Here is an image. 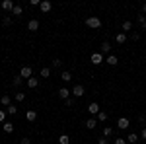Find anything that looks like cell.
<instances>
[{
	"label": "cell",
	"mask_w": 146,
	"mask_h": 144,
	"mask_svg": "<svg viewBox=\"0 0 146 144\" xmlns=\"http://www.w3.org/2000/svg\"><path fill=\"white\" fill-rule=\"evenodd\" d=\"M142 14H144V16H146V2H144V4H142Z\"/></svg>",
	"instance_id": "39"
},
{
	"label": "cell",
	"mask_w": 146,
	"mask_h": 144,
	"mask_svg": "<svg viewBox=\"0 0 146 144\" xmlns=\"http://www.w3.org/2000/svg\"><path fill=\"white\" fill-rule=\"evenodd\" d=\"M111 134H113V129H111V127H105V129H103V136H105V138H109Z\"/></svg>",
	"instance_id": "28"
},
{
	"label": "cell",
	"mask_w": 146,
	"mask_h": 144,
	"mask_svg": "<svg viewBox=\"0 0 146 144\" xmlns=\"http://www.w3.org/2000/svg\"><path fill=\"white\" fill-rule=\"evenodd\" d=\"M20 144H31V140H29V138H22V142Z\"/></svg>",
	"instance_id": "38"
},
{
	"label": "cell",
	"mask_w": 146,
	"mask_h": 144,
	"mask_svg": "<svg viewBox=\"0 0 146 144\" xmlns=\"http://www.w3.org/2000/svg\"><path fill=\"white\" fill-rule=\"evenodd\" d=\"M51 76V68H41V78H49Z\"/></svg>",
	"instance_id": "27"
},
{
	"label": "cell",
	"mask_w": 146,
	"mask_h": 144,
	"mask_svg": "<svg viewBox=\"0 0 146 144\" xmlns=\"http://www.w3.org/2000/svg\"><path fill=\"white\" fill-rule=\"evenodd\" d=\"M90 60H92V64H96V66H100V64H103V62H105V58H103V55H101V53H94V55L90 56Z\"/></svg>",
	"instance_id": "2"
},
{
	"label": "cell",
	"mask_w": 146,
	"mask_h": 144,
	"mask_svg": "<svg viewBox=\"0 0 146 144\" xmlns=\"http://www.w3.org/2000/svg\"><path fill=\"white\" fill-rule=\"evenodd\" d=\"M2 131H4L6 134H12L14 133V123H8V121L2 123Z\"/></svg>",
	"instance_id": "11"
},
{
	"label": "cell",
	"mask_w": 146,
	"mask_h": 144,
	"mask_svg": "<svg viewBox=\"0 0 146 144\" xmlns=\"http://www.w3.org/2000/svg\"><path fill=\"white\" fill-rule=\"evenodd\" d=\"M84 125H86V129H90V131H94V129L98 127V119H96V117H90V119H88V121L84 123Z\"/></svg>",
	"instance_id": "10"
},
{
	"label": "cell",
	"mask_w": 146,
	"mask_h": 144,
	"mask_svg": "<svg viewBox=\"0 0 146 144\" xmlns=\"http://www.w3.org/2000/svg\"><path fill=\"white\" fill-rule=\"evenodd\" d=\"M121 27H123V33L133 31V22H129V20H127V22H123V25H121Z\"/></svg>",
	"instance_id": "21"
},
{
	"label": "cell",
	"mask_w": 146,
	"mask_h": 144,
	"mask_svg": "<svg viewBox=\"0 0 146 144\" xmlns=\"http://www.w3.org/2000/svg\"><path fill=\"white\" fill-rule=\"evenodd\" d=\"M14 6H16V4H14L12 0H4V2L0 4V8H2V10H6V12H12V10H14Z\"/></svg>",
	"instance_id": "9"
},
{
	"label": "cell",
	"mask_w": 146,
	"mask_h": 144,
	"mask_svg": "<svg viewBox=\"0 0 146 144\" xmlns=\"http://www.w3.org/2000/svg\"><path fill=\"white\" fill-rule=\"evenodd\" d=\"M64 103H66V107H74V105H76V100H74V98H68Z\"/></svg>",
	"instance_id": "31"
},
{
	"label": "cell",
	"mask_w": 146,
	"mask_h": 144,
	"mask_svg": "<svg viewBox=\"0 0 146 144\" xmlns=\"http://www.w3.org/2000/svg\"><path fill=\"white\" fill-rule=\"evenodd\" d=\"M140 138H142V140H146V127L142 129V133H140Z\"/></svg>",
	"instance_id": "36"
},
{
	"label": "cell",
	"mask_w": 146,
	"mask_h": 144,
	"mask_svg": "<svg viewBox=\"0 0 146 144\" xmlns=\"http://www.w3.org/2000/svg\"><path fill=\"white\" fill-rule=\"evenodd\" d=\"M23 100H25V94H23V92H18V94H16V101H20V103H22Z\"/></svg>",
	"instance_id": "30"
},
{
	"label": "cell",
	"mask_w": 146,
	"mask_h": 144,
	"mask_svg": "<svg viewBox=\"0 0 146 144\" xmlns=\"http://www.w3.org/2000/svg\"><path fill=\"white\" fill-rule=\"evenodd\" d=\"M107 117H109V115H107V111H100V113L96 115L98 123H105V121H107Z\"/></svg>",
	"instance_id": "16"
},
{
	"label": "cell",
	"mask_w": 146,
	"mask_h": 144,
	"mask_svg": "<svg viewBox=\"0 0 146 144\" xmlns=\"http://www.w3.org/2000/svg\"><path fill=\"white\" fill-rule=\"evenodd\" d=\"M136 142H138V134L131 133L129 136H127V144H136Z\"/></svg>",
	"instance_id": "20"
},
{
	"label": "cell",
	"mask_w": 146,
	"mask_h": 144,
	"mask_svg": "<svg viewBox=\"0 0 146 144\" xmlns=\"http://www.w3.org/2000/svg\"><path fill=\"white\" fill-rule=\"evenodd\" d=\"M144 121H146V115H144Z\"/></svg>",
	"instance_id": "41"
},
{
	"label": "cell",
	"mask_w": 146,
	"mask_h": 144,
	"mask_svg": "<svg viewBox=\"0 0 146 144\" xmlns=\"http://www.w3.org/2000/svg\"><path fill=\"white\" fill-rule=\"evenodd\" d=\"M22 14H23V8L20 6V4H16L14 10H12V16H22Z\"/></svg>",
	"instance_id": "23"
},
{
	"label": "cell",
	"mask_w": 146,
	"mask_h": 144,
	"mask_svg": "<svg viewBox=\"0 0 146 144\" xmlns=\"http://www.w3.org/2000/svg\"><path fill=\"white\" fill-rule=\"evenodd\" d=\"M84 94H86V88H84L82 84H76V86L72 88V96H74V98H82Z\"/></svg>",
	"instance_id": "3"
},
{
	"label": "cell",
	"mask_w": 146,
	"mask_h": 144,
	"mask_svg": "<svg viewBox=\"0 0 146 144\" xmlns=\"http://www.w3.org/2000/svg\"><path fill=\"white\" fill-rule=\"evenodd\" d=\"M25 119H27L29 123H33L35 119H37V111H35V109H29L27 113H25Z\"/></svg>",
	"instance_id": "14"
},
{
	"label": "cell",
	"mask_w": 146,
	"mask_h": 144,
	"mask_svg": "<svg viewBox=\"0 0 146 144\" xmlns=\"http://www.w3.org/2000/svg\"><path fill=\"white\" fill-rule=\"evenodd\" d=\"M125 41H127V33H123V31H121V33H117V35H115V43L123 45Z\"/></svg>",
	"instance_id": "18"
},
{
	"label": "cell",
	"mask_w": 146,
	"mask_h": 144,
	"mask_svg": "<svg viewBox=\"0 0 146 144\" xmlns=\"http://www.w3.org/2000/svg\"><path fill=\"white\" fill-rule=\"evenodd\" d=\"M60 80H62V82H70V80H72V74H70L68 70H64V72L60 74Z\"/></svg>",
	"instance_id": "25"
},
{
	"label": "cell",
	"mask_w": 146,
	"mask_h": 144,
	"mask_svg": "<svg viewBox=\"0 0 146 144\" xmlns=\"http://www.w3.org/2000/svg\"><path fill=\"white\" fill-rule=\"evenodd\" d=\"M6 123V109H0V125Z\"/></svg>",
	"instance_id": "32"
},
{
	"label": "cell",
	"mask_w": 146,
	"mask_h": 144,
	"mask_svg": "<svg viewBox=\"0 0 146 144\" xmlns=\"http://www.w3.org/2000/svg\"><path fill=\"white\" fill-rule=\"evenodd\" d=\"M27 29L29 31H37L39 29V20H29L27 22Z\"/></svg>",
	"instance_id": "12"
},
{
	"label": "cell",
	"mask_w": 146,
	"mask_h": 144,
	"mask_svg": "<svg viewBox=\"0 0 146 144\" xmlns=\"http://www.w3.org/2000/svg\"><path fill=\"white\" fill-rule=\"evenodd\" d=\"M22 80H23V78L20 76V74H18V76H14V78H12V84H14V88H20V86H22Z\"/></svg>",
	"instance_id": "22"
},
{
	"label": "cell",
	"mask_w": 146,
	"mask_h": 144,
	"mask_svg": "<svg viewBox=\"0 0 146 144\" xmlns=\"http://www.w3.org/2000/svg\"><path fill=\"white\" fill-rule=\"evenodd\" d=\"M142 29H146V20H144V23H142Z\"/></svg>",
	"instance_id": "40"
},
{
	"label": "cell",
	"mask_w": 146,
	"mask_h": 144,
	"mask_svg": "<svg viewBox=\"0 0 146 144\" xmlns=\"http://www.w3.org/2000/svg\"><path fill=\"white\" fill-rule=\"evenodd\" d=\"M31 74H33V70H31V66H22V70H20V76L22 78H31Z\"/></svg>",
	"instance_id": "7"
},
{
	"label": "cell",
	"mask_w": 146,
	"mask_h": 144,
	"mask_svg": "<svg viewBox=\"0 0 146 144\" xmlns=\"http://www.w3.org/2000/svg\"><path fill=\"white\" fill-rule=\"evenodd\" d=\"M129 125H131V123H129V119H127V117H119V121H117V129L127 131V129H129Z\"/></svg>",
	"instance_id": "6"
},
{
	"label": "cell",
	"mask_w": 146,
	"mask_h": 144,
	"mask_svg": "<svg viewBox=\"0 0 146 144\" xmlns=\"http://www.w3.org/2000/svg\"><path fill=\"white\" fill-rule=\"evenodd\" d=\"M53 66H55V68H60V66H62V60H60V58H55V60H53Z\"/></svg>",
	"instance_id": "33"
},
{
	"label": "cell",
	"mask_w": 146,
	"mask_h": 144,
	"mask_svg": "<svg viewBox=\"0 0 146 144\" xmlns=\"http://www.w3.org/2000/svg\"><path fill=\"white\" fill-rule=\"evenodd\" d=\"M41 4V0H29V6H39Z\"/></svg>",
	"instance_id": "35"
},
{
	"label": "cell",
	"mask_w": 146,
	"mask_h": 144,
	"mask_svg": "<svg viewBox=\"0 0 146 144\" xmlns=\"http://www.w3.org/2000/svg\"><path fill=\"white\" fill-rule=\"evenodd\" d=\"M109 51H111V43H109V41H103L101 47H100V53H101V55H105V53H109Z\"/></svg>",
	"instance_id": "13"
},
{
	"label": "cell",
	"mask_w": 146,
	"mask_h": 144,
	"mask_svg": "<svg viewBox=\"0 0 146 144\" xmlns=\"http://www.w3.org/2000/svg\"><path fill=\"white\" fill-rule=\"evenodd\" d=\"M115 144H127V138H115Z\"/></svg>",
	"instance_id": "34"
},
{
	"label": "cell",
	"mask_w": 146,
	"mask_h": 144,
	"mask_svg": "<svg viewBox=\"0 0 146 144\" xmlns=\"http://www.w3.org/2000/svg\"><path fill=\"white\" fill-rule=\"evenodd\" d=\"M105 62H107L109 66H117V62H119V58H117L115 55H109L107 58H105Z\"/></svg>",
	"instance_id": "15"
},
{
	"label": "cell",
	"mask_w": 146,
	"mask_h": 144,
	"mask_svg": "<svg viewBox=\"0 0 146 144\" xmlns=\"http://www.w3.org/2000/svg\"><path fill=\"white\" fill-rule=\"evenodd\" d=\"M100 111H101V109H100V103H96V101H92L90 105H88V113H90L92 117H96Z\"/></svg>",
	"instance_id": "4"
},
{
	"label": "cell",
	"mask_w": 146,
	"mask_h": 144,
	"mask_svg": "<svg viewBox=\"0 0 146 144\" xmlns=\"http://www.w3.org/2000/svg\"><path fill=\"white\" fill-rule=\"evenodd\" d=\"M58 142L60 144H68L70 142V136H68V134H60V136H58Z\"/></svg>",
	"instance_id": "26"
},
{
	"label": "cell",
	"mask_w": 146,
	"mask_h": 144,
	"mask_svg": "<svg viewBox=\"0 0 146 144\" xmlns=\"http://www.w3.org/2000/svg\"><path fill=\"white\" fill-rule=\"evenodd\" d=\"M56 94H58V98H60V100H64V101H66L68 98L72 96V90H68V88H60L58 92H56Z\"/></svg>",
	"instance_id": "5"
},
{
	"label": "cell",
	"mask_w": 146,
	"mask_h": 144,
	"mask_svg": "<svg viewBox=\"0 0 146 144\" xmlns=\"http://www.w3.org/2000/svg\"><path fill=\"white\" fill-rule=\"evenodd\" d=\"M39 8H41V12H43V14H47V12H51V8H53V4H51L49 0H41Z\"/></svg>",
	"instance_id": "8"
},
{
	"label": "cell",
	"mask_w": 146,
	"mask_h": 144,
	"mask_svg": "<svg viewBox=\"0 0 146 144\" xmlns=\"http://www.w3.org/2000/svg\"><path fill=\"white\" fill-rule=\"evenodd\" d=\"M6 113H8V115H16V113H18V105H14V103L8 105V107H6Z\"/></svg>",
	"instance_id": "24"
},
{
	"label": "cell",
	"mask_w": 146,
	"mask_h": 144,
	"mask_svg": "<svg viewBox=\"0 0 146 144\" xmlns=\"http://www.w3.org/2000/svg\"><path fill=\"white\" fill-rule=\"evenodd\" d=\"M86 25L92 27V29H100L101 27V20L98 18V16H90V18L86 20Z\"/></svg>",
	"instance_id": "1"
},
{
	"label": "cell",
	"mask_w": 146,
	"mask_h": 144,
	"mask_svg": "<svg viewBox=\"0 0 146 144\" xmlns=\"http://www.w3.org/2000/svg\"><path fill=\"white\" fill-rule=\"evenodd\" d=\"M100 144H109V140H107V138L103 136V138H100Z\"/></svg>",
	"instance_id": "37"
},
{
	"label": "cell",
	"mask_w": 146,
	"mask_h": 144,
	"mask_svg": "<svg viewBox=\"0 0 146 144\" xmlns=\"http://www.w3.org/2000/svg\"><path fill=\"white\" fill-rule=\"evenodd\" d=\"M0 103H2L4 107H8V105H12V98L6 94V96H2V98H0Z\"/></svg>",
	"instance_id": "19"
},
{
	"label": "cell",
	"mask_w": 146,
	"mask_h": 144,
	"mask_svg": "<svg viewBox=\"0 0 146 144\" xmlns=\"http://www.w3.org/2000/svg\"><path fill=\"white\" fill-rule=\"evenodd\" d=\"M2 23H4L6 27H10V25H12V18H10V16H4V20H2Z\"/></svg>",
	"instance_id": "29"
},
{
	"label": "cell",
	"mask_w": 146,
	"mask_h": 144,
	"mask_svg": "<svg viewBox=\"0 0 146 144\" xmlns=\"http://www.w3.org/2000/svg\"><path fill=\"white\" fill-rule=\"evenodd\" d=\"M27 86H29V88H31V90H35V88H37V86H39V78L31 76V78H29V80H27Z\"/></svg>",
	"instance_id": "17"
}]
</instances>
